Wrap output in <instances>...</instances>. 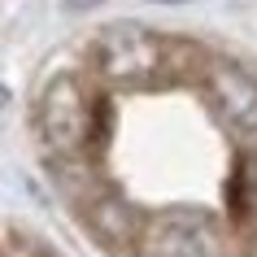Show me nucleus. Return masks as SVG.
Returning <instances> with one entry per match:
<instances>
[{"instance_id":"423d86ee","label":"nucleus","mask_w":257,"mask_h":257,"mask_svg":"<svg viewBox=\"0 0 257 257\" xmlns=\"http://www.w3.org/2000/svg\"><path fill=\"white\" fill-rule=\"evenodd\" d=\"M240 218H244V227H248V235L257 240V153L248 157L244 179H240Z\"/></svg>"},{"instance_id":"39448f33","label":"nucleus","mask_w":257,"mask_h":257,"mask_svg":"<svg viewBox=\"0 0 257 257\" xmlns=\"http://www.w3.org/2000/svg\"><path fill=\"white\" fill-rule=\"evenodd\" d=\"M83 214H87L92 235L105 244V248L122 253V248L140 244V218L131 214V205H122L118 196H92V201H83Z\"/></svg>"},{"instance_id":"7ed1b4c3","label":"nucleus","mask_w":257,"mask_h":257,"mask_svg":"<svg viewBox=\"0 0 257 257\" xmlns=\"http://www.w3.org/2000/svg\"><path fill=\"white\" fill-rule=\"evenodd\" d=\"M140 248L149 257H222V231L209 214L196 209H170L153 218L149 227H140Z\"/></svg>"},{"instance_id":"0eeeda50","label":"nucleus","mask_w":257,"mask_h":257,"mask_svg":"<svg viewBox=\"0 0 257 257\" xmlns=\"http://www.w3.org/2000/svg\"><path fill=\"white\" fill-rule=\"evenodd\" d=\"M9 105V87H5V83H0V109Z\"/></svg>"},{"instance_id":"20e7f679","label":"nucleus","mask_w":257,"mask_h":257,"mask_svg":"<svg viewBox=\"0 0 257 257\" xmlns=\"http://www.w3.org/2000/svg\"><path fill=\"white\" fill-rule=\"evenodd\" d=\"M205 92H209V105L222 118V126L257 153V79L231 61H209L205 66Z\"/></svg>"},{"instance_id":"f03ea898","label":"nucleus","mask_w":257,"mask_h":257,"mask_svg":"<svg viewBox=\"0 0 257 257\" xmlns=\"http://www.w3.org/2000/svg\"><path fill=\"white\" fill-rule=\"evenodd\" d=\"M162 44L157 35H149L144 27H109L100 40H96V70L105 74L109 83H153L162 74Z\"/></svg>"},{"instance_id":"f257e3e1","label":"nucleus","mask_w":257,"mask_h":257,"mask_svg":"<svg viewBox=\"0 0 257 257\" xmlns=\"http://www.w3.org/2000/svg\"><path fill=\"white\" fill-rule=\"evenodd\" d=\"M40 131L44 144L57 153V162H70L87 149L92 136V100L83 96V87L70 74L53 79L40 96Z\"/></svg>"}]
</instances>
